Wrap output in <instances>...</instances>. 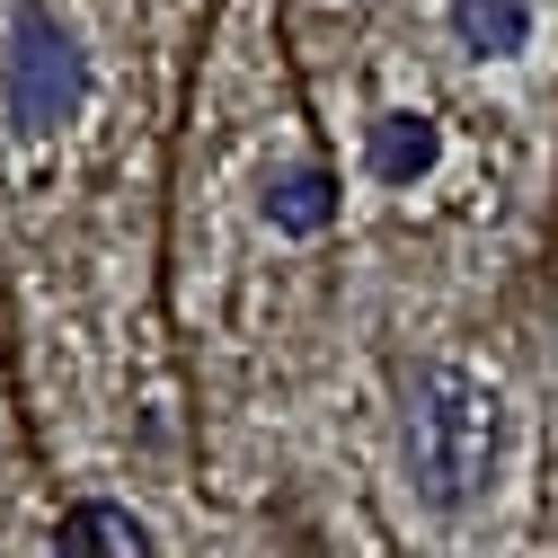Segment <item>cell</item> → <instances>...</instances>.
<instances>
[{"mask_svg": "<svg viewBox=\"0 0 558 558\" xmlns=\"http://www.w3.org/2000/svg\"><path fill=\"white\" fill-rule=\"evenodd\" d=\"M53 558H151V532L133 523L116 497H81L53 532Z\"/></svg>", "mask_w": 558, "mask_h": 558, "instance_id": "cell-4", "label": "cell"}, {"mask_svg": "<svg viewBox=\"0 0 558 558\" xmlns=\"http://www.w3.org/2000/svg\"><path fill=\"white\" fill-rule=\"evenodd\" d=\"M0 98H10V124H19V133H53L62 116L89 98V53L72 45V27H62L53 10H36V0L10 19V53H0Z\"/></svg>", "mask_w": 558, "mask_h": 558, "instance_id": "cell-2", "label": "cell"}, {"mask_svg": "<svg viewBox=\"0 0 558 558\" xmlns=\"http://www.w3.org/2000/svg\"><path fill=\"white\" fill-rule=\"evenodd\" d=\"M266 222H275V231H293V240L328 231V222H337V186H328V169H311V160L275 169V178H266Z\"/></svg>", "mask_w": 558, "mask_h": 558, "instance_id": "cell-5", "label": "cell"}, {"mask_svg": "<svg viewBox=\"0 0 558 558\" xmlns=\"http://www.w3.org/2000/svg\"><path fill=\"white\" fill-rule=\"evenodd\" d=\"M452 36L478 62H506L532 45V0H452Z\"/></svg>", "mask_w": 558, "mask_h": 558, "instance_id": "cell-6", "label": "cell"}, {"mask_svg": "<svg viewBox=\"0 0 558 558\" xmlns=\"http://www.w3.org/2000/svg\"><path fill=\"white\" fill-rule=\"evenodd\" d=\"M435 160H444V133H435L426 116H408V107L373 116V133H364V169H373L381 186H416Z\"/></svg>", "mask_w": 558, "mask_h": 558, "instance_id": "cell-3", "label": "cell"}, {"mask_svg": "<svg viewBox=\"0 0 558 558\" xmlns=\"http://www.w3.org/2000/svg\"><path fill=\"white\" fill-rule=\"evenodd\" d=\"M399 452H408V487L435 514L470 506L487 487V461H497V390L461 364H416L399 408Z\"/></svg>", "mask_w": 558, "mask_h": 558, "instance_id": "cell-1", "label": "cell"}]
</instances>
